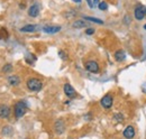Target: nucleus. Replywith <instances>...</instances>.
<instances>
[{
  "mask_svg": "<svg viewBox=\"0 0 146 139\" xmlns=\"http://www.w3.org/2000/svg\"><path fill=\"white\" fill-rule=\"evenodd\" d=\"M144 11H145V16H146V7H144Z\"/></svg>",
  "mask_w": 146,
  "mask_h": 139,
  "instance_id": "28",
  "label": "nucleus"
},
{
  "mask_svg": "<svg viewBox=\"0 0 146 139\" xmlns=\"http://www.w3.org/2000/svg\"><path fill=\"white\" fill-rule=\"evenodd\" d=\"M58 55H60V57L63 60V61H65V60H68V55L65 54V53L63 52V51H60L58 52Z\"/></svg>",
  "mask_w": 146,
  "mask_h": 139,
  "instance_id": "21",
  "label": "nucleus"
},
{
  "mask_svg": "<svg viewBox=\"0 0 146 139\" xmlns=\"http://www.w3.org/2000/svg\"><path fill=\"white\" fill-rule=\"evenodd\" d=\"M98 8H99L100 10L105 11V10H107V9H108V5H107V2H106V1H100V3L98 5Z\"/></svg>",
  "mask_w": 146,
  "mask_h": 139,
  "instance_id": "17",
  "label": "nucleus"
},
{
  "mask_svg": "<svg viewBox=\"0 0 146 139\" xmlns=\"http://www.w3.org/2000/svg\"><path fill=\"white\" fill-rule=\"evenodd\" d=\"M10 115V108L8 105H0V118L1 119H7Z\"/></svg>",
  "mask_w": 146,
  "mask_h": 139,
  "instance_id": "9",
  "label": "nucleus"
},
{
  "mask_svg": "<svg viewBox=\"0 0 146 139\" xmlns=\"http://www.w3.org/2000/svg\"><path fill=\"white\" fill-rule=\"evenodd\" d=\"M113 103V98L111 94H106L101 100H100V104L104 109H110Z\"/></svg>",
  "mask_w": 146,
  "mask_h": 139,
  "instance_id": "3",
  "label": "nucleus"
},
{
  "mask_svg": "<svg viewBox=\"0 0 146 139\" xmlns=\"http://www.w3.org/2000/svg\"><path fill=\"white\" fill-rule=\"evenodd\" d=\"M125 58H126V53H125V51L118 50L117 52L115 53V60L117 62H123V61H125Z\"/></svg>",
  "mask_w": 146,
  "mask_h": 139,
  "instance_id": "12",
  "label": "nucleus"
},
{
  "mask_svg": "<svg viewBox=\"0 0 146 139\" xmlns=\"http://www.w3.org/2000/svg\"><path fill=\"white\" fill-rule=\"evenodd\" d=\"M87 2H88V5H89V7L90 8H93L94 6H93V1L92 0H87Z\"/></svg>",
  "mask_w": 146,
  "mask_h": 139,
  "instance_id": "24",
  "label": "nucleus"
},
{
  "mask_svg": "<svg viewBox=\"0 0 146 139\" xmlns=\"http://www.w3.org/2000/svg\"><path fill=\"white\" fill-rule=\"evenodd\" d=\"M143 91L146 93V83H145V84H143Z\"/></svg>",
  "mask_w": 146,
  "mask_h": 139,
  "instance_id": "27",
  "label": "nucleus"
},
{
  "mask_svg": "<svg viewBox=\"0 0 146 139\" xmlns=\"http://www.w3.org/2000/svg\"><path fill=\"white\" fill-rule=\"evenodd\" d=\"M84 19H87V20H89V21H92V23H97V24H104V21L102 20H100V19H98V18H94V17H89V16H84Z\"/></svg>",
  "mask_w": 146,
  "mask_h": 139,
  "instance_id": "16",
  "label": "nucleus"
},
{
  "mask_svg": "<svg viewBox=\"0 0 146 139\" xmlns=\"http://www.w3.org/2000/svg\"><path fill=\"white\" fill-rule=\"evenodd\" d=\"M43 32L46 33V34H56L58 32H61V26H44L43 28Z\"/></svg>",
  "mask_w": 146,
  "mask_h": 139,
  "instance_id": "7",
  "label": "nucleus"
},
{
  "mask_svg": "<svg viewBox=\"0 0 146 139\" xmlns=\"http://www.w3.org/2000/svg\"><path fill=\"white\" fill-rule=\"evenodd\" d=\"M39 9H40V6L38 2H35L34 5H32L28 9V15L31 17H37L39 15Z\"/></svg>",
  "mask_w": 146,
  "mask_h": 139,
  "instance_id": "6",
  "label": "nucleus"
},
{
  "mask_svg": "<svg viewBox=\"0 0 146 139\" xmlns=\"http://www.w3.org/2000/svg\"><path fill=\"white\" fill-rule=\"evenodd\" d=\"M123 135H124V137L126 139H133L135 137V129H134V127L133 126H127L126 129L124 130Z\"/></svg>",
  "mask_w": 146,
  "mask_h": 139,
  "instance_id": "8",
  "label": "nucleus"
},
{
  "mask_svg": "<svg viewBox=\"0 0 146 139\" xmlns=\"http://www.w3.org/2000/svg\"><path fill=\"white\" fill-rule=\"evenodd\" d=\"M113 118L117 120V121H124V116L121 115V113H116L115 116H113Z\"/></svg>",
  "mask_w": 146,
  "mask_h": 139,
  "instance_id": "20",
  "label": "nucleus"
},
{
  "mask_svg": "<svg viewBox=\"0 0 146 139\" xmlns=\"http://www.w3.org/2000/svg\"><path fill=\"white\" fill-rule=\"evenodd\" d=\"M8 37V33H7V30L5 29V28H1V30H0V38H7Z\"/></svg>",
  "mask_w": 146,
  "mask_h": 139,
  "instance_id": "19",
  "label": "nucleus"
},
{
  "mask_svg": "<svg viewBox=\"0 0 146 139\" xmlns=\"http://www.w3.org/2000/svg\"><path fill=\"white\" fill-rule=\"evenodd\" d=\"M27 109H28V107L25 101H18L15 104V117L17 119H20L27 112Z\"/></svg>",
  "mask_w": 146,
  "mask_h": 139,
  "instance_id": "2",
  "label": "nucleus"
},
{
  "mask_svg": "<svg viewBox=\"0 0 146 139\" xmlns=\"http://www.w3.org/2000/svg\"><path fill=\"white\" fill-rule=\"evenodd\" d=\"M134 16L137 20H143L145 17V11H144V6H137L134 10Z\"/></svg>",
  "mask_w": 146,
  "mask_h": 139,
  "instance_id": "5",
  "label": "nucleus"
},
{
  "mask_svg": "<svg viewBox=\"0 0 146 139\" xmlns=\"http://www.w3.org/2000/svg\"><path fill=\"white\" fill-rule=\"evenodd\" d=\"M8 82H9L10 85L17 87L19 83H20V79H19V76H17V75H11V76L8 77Z\"/></svg>",
  "mask_w": 146,
  "mask_h": 139,
  "instance_id": "14",
  "label": "nucleus"
},
{
  "mask_svg": "<svg viewBox=\"0 0 146 139\" xmlns=\"http://www.w3.org/2000/svg\"><path fill=\"white\" fill-rule=\"evenodd\" d=\"M144 29H145V30H146V24H145V25H144Z\"/></svg>",
  "mask_w": 146,
  "mask_h": 139,
  "instance_id": "29",
  "label": "nucleus"
},
{
  "mask_svg": "<svg viewBox=\"0 0 146 139\" xmlns=\"http://www.w3.org/2000/svg\"><path fill=\"white\" fill-rule=\"evenodd\" d=\"M26 84H27L28 90L32 91V92H38V91H40V89L43 87L42 81L38 80V79H36V77H32V79L27 80Z\"/></svg>",
  "mask_w": 146,
  "mask_h": 139,
  "instance_id": "1",
  "label": "nucleus"
},
{
  "mask_svg": "<svg viewBox=\"0 0 146 139\" xmlns=\"http://www.w3.org/2000/svg\"><path fill=\"white\" fill-rule=\"evenodd\" d=\"M2 132H3L5 135H8V134L10 132V128H9V126H6V127L3 128V130H2Z\"/></svg>",
  "mask_w": 146,
  "mask_h": 139,
  "instance_id": "22",
  "label": "nucleus"
},
{
  "mask_svg": "<svg viewBox=\"0 0 146 139\" xmlns=\"http://www.w3.org/2000/svg\"><path fill=\"white\" fill-rule=\"evenodd\" d=\"M2 71H3V73H10V72L13 71V65H11V64H6V65L3 66Z\"/></svg>",
  "mask_w": 146,
  "mask_h": 139,
  "instance_id": "18",
  "label": "nucleus"
},
{
  "mask_svg": "<svg viewBox=\"0 0 146 139\" xmlns=\"http://www.w3.org/2000/svg\"><path fill=\"white\" fill-rule=\"evenodd\" d=\"M37 28H38V25H26V26H24V27H21L20 28V32H23V33H34V32H36Z\"/></svg>",
  "mask_w": 146,
  "mask_h": 139,
  "instance_id": "11",
  "label": "nucleus"
},
{
  "mask_svg": "<svg viewBox=\"0 0 146 139\" xmlns=\"http://www.w3.org/2000/svg\"><path fill=\"white\" fill-rule=\"evenodd\" d=\"M54 129L56 134H62L64 131V122L62 120H57L54 123Z\"/></svg>",
  "mask_w": 146,
  "mask_h": 139,
  "instance_id": "13",
  "label": "nucleus"
},
{
  "mask_svg": "<svg viewBox=\"0 0 146 139\" xmlns=\"http://www.w3.org/2000/svg\"><path fill=\"white\" fill-rule=\"evenodd\" d=\"M84 68L87 71L91 72V73H98L99 72V64L96 61H88L84 64Z\"/></svg>",
  "mask_w": 146,
  "mask_h": 139,
  "instance_id": "4",
  "label": "nucleus"
},
{
  "mask_svg": "<svg viewBox=\"0 0 146 139\" xmlns=\"http://www.w3.org/2000/svg\"><path fill=\"white\" fill-rule=\"evenodd\" d=\"M93 33H94V28H88L86 30V34L87 35H92Z\"/></svg>",
  "mask_w": 146,
  "mask_h": 139,
  "instance_id": "23",
  "label": "nucleus"
},
{
  "mask_svg": "<svg viewBox=\"0 0 146 139\" xmlns=\"http://www.w3.org/2000/svg\"><path fill=\"white\" fill-rule=\"evenodd\" d=\"M73 28H84V27H87V23L84 21V20H75L74 23L72 24Z\"/></svg>",
  "mask_w": 146,
  "mask_h": 139,
  "instance_id": "15",
  "label": "nucleus"
},
{
  "mask_svg": "<svg viewBox=\"0 0 146 139\" xmlns=\"http://www.w3.org/2000/svg\"><path fill=\"white\" fill-rule=\"evenodd\" d=\"M72 1L75 3H81V0H72Z\"/></svg>",
  "mask_w": 146,
  "mask_h": 139,
  "instance_id": "26",
  "label": "nucleus"
},
{
  "mask_svg": "<svg viewBox=\"0 0 146 139\" xmlns=\"http://www.w3.org/2000/svg\"><path fill=\"white\" fill-rule=\"evenodd\" d=\"M99 3H100V1H99V0H93V6H94V7H96V6H98Z\"/></svg>",
  "mask_w": 146,
  "mask_h": 139,
  "instance_id": "25",
  "label": "nucleus"
},
{
  "mask_svg": "<svg viewBox=\"0 0 146 139\" xmlns=\"http://www.w3.org/2000/svg\"><path fill=\"white\" fill-rule=\"evenodd\" d=\"M64 93H65V95L66 97H69V98H73V97H75V90L73 89V87L71 84H69V83H66V84H64Z\"/></svg>",
  "mask_w": 146,
  "mask_h": 139,
  "instance_id": "10",
  "label": "nucleus"
}]
</instances>
